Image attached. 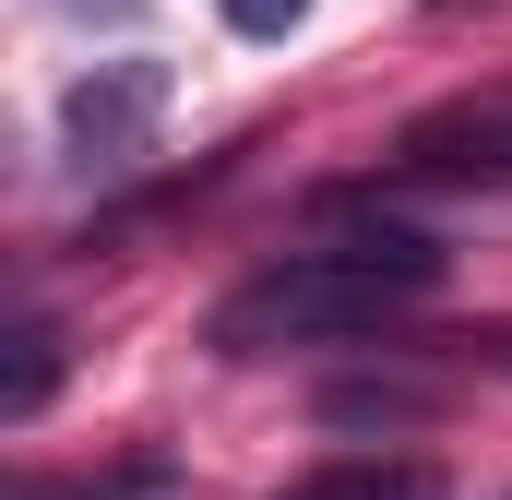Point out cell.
<instances>
[{"label":"cell","mask_w":512,"mask_h":500,"mask_svg":"<svg viewBox=\"0 0 512 500\" xmlns=\"http://www.w3.org/2000/svg\"><path fill=\"white\" fill-rule=\"evenodd\" d=\"M60 393V334L48 322H12V381H0V429H36Z\"/></svg>","instance_id":"obj_4"},{"label":"cell","mask_w":512,"mask_h":500,"mask_svg":"<svg viewBox=\"0 0 512 500\" xmlns=\"http://www.w3.org/2000/svg\"><path fill=\"white\" fill-rule=\"evenodd\" d=\"M322 417H334V429H405V417H429V393H417V381H382V393L358 381V393H334Z\"/></svg>","instance_id":"obj_6"},{"label":"cell","mask_w":512,"mask_h":500,"mask_svg":"<svg viewBox=\"0 0 512 500\" xmlns=\"http://www.w3.org/2000/svg\"><path fill=\"white\" fill-rule=\"evenodd\" d=\"M239 36H286V24H310V0H215Z\"/></svg>","instance_id":"obj_8"},{"label":"cell","mask_w":512,"mask_h":500,"mask_svg":"<svg viewBox=\"0 0 512 500\" xmlns=\"http://www.w3.org/2000/svg\"><path fill=\"white\" fill-rule=\"evenodd\" d=\"M429 12H465V0H429Z\"/></svg>","instance_id":"obj_10"},{"label":"cell","mask_w":512,"mask_h":500,"mask_svg":"<svg viewBox=\"0 0 512 500\" xmlns=\"http://www.w3.org/2000/svg\"><path fill=\"white\" fill-rule=\"evenodd\" d=\"M60 12H131V0H60Z\"/></svg>","instance_id":"obj_9"},{"label":"cell","mask_w":512,"mask_h":500,"mask_svg":"<svg viewBox=\"0 0 512 500\" xmlns=\"http://www.w3.org/2000/svg\"><path fill=\"white\" fill-rule=\"evenodd\" d=\"M167 120V60H96L72 96H60V143L72 167H131Z\"/></svg>","instance_id":"obj_2"},{"label":"cell","mask_w":512,"mask_h":500,"mask_svg":"<svg viewBox=\"0 0 512 500\" xmlns=\"http://www.w3.org/2000/svg\"><path fill=\"white\" fill-rule=\"evenodd\" d=\"M179 489V465H120V477H96V489H72V500H167Z\"/></svg>","instance_id":"obj_7"},{"label":"cell","mask_w":512,"mask_h":500,"mask_svg":"<svg viewBox=\"0 0 512 500\" xmlns=\"http://www.w3.org/2000/svg\"><path fill=\"white\" fill-rule=\"evenodd\" d=\"M286 500H441L429 465H322V477H298Z\"/></svg>","instance_id":"obj_5"},{"label":"cell","mask_w":512,"mask_h":500,"mask_svg":"<svg viewBox=\"0 0 512 500\" xmlns=\"http://www.w3.org/2000/svg\"><path fill=\"white\" fill-rule=\"evenodd\" d=\"M441 286V239L417 227H346L322 250L262 262L251 286L215 298V358H274V346H334V334H382L405 298Z\"/></svg>","instance_id":"obj_1"},{"label":"cell","mask_w":512,"mask_h":500,"mask_svg":"<svg viewBox=\"0 0 512 500\" xmlns=\"http://www.w3.org/2000/svg\"><path fill=\"white\" fill-rule=\"evenodd\" d=\"M393 179H512V108H441L405 131Z\"/></svg>","instance_id":"obj_3"}]
</instances>
